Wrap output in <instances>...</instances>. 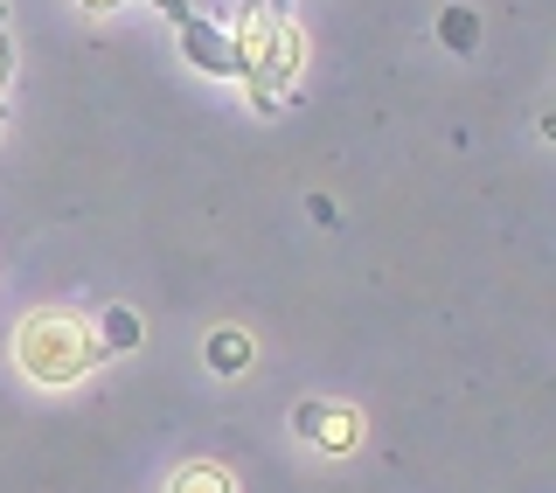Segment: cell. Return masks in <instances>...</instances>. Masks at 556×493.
Listing matches in <instances>:
<instances>
[{
	"label": "cell",
	"instance_id": "obj_10",
	"mask_svg": "<svg viewBox=\"0 0 556 493\" xmlns=\"http://www.w3.org/2000/svg\"><path fill=\"white\" fill-rule=\"evenodd\" d=\"M0 49H8V8H0Z\"/></svg>",
	"mask_w": 556,
	"mask_h": 493
},
{
	"label": "cell",
	"instance_id": "obj_6",
	"mask_svg": "<svg viewBox=\"0 0 556 493\" xmlns=\"http://www.w3.org/2000/svg\"><path fill=\"white\" fill-rule=\"evenodd\" d=\"M167 493H237V480H230V466L195 459V466H181V472L167 480Z\"/></svg>",
	"mask_w": 556,
	"mask_h": 493
},
{
	"label": "cell",
	"instance_id": "obj_3",
	"mask_svg": "<svg viewBox=\"0 0 556 493\" xmlns=\"http://www.w3.org/2000/svg\"><path fill=\"white\" fill-rule=\"evenodd\" d=\"M292 431L306 438V445H320V452H355V410L348 403H320V396H306V403H292Z\"/></svg>",
	"mask_w": 556,
	"mask_h": 493
},
{
	"label": "cell",
	"instance_id": "obj_5",
	"mask_svg": "<svg viewBox=\"0 0 556 493\" xmlns=\"http://www.w3.org/2000/svg\"><path fill=\"white\" fill-rule=\"evenodd\" d=\"M202 362L216 368V376H243V368H251V333H243V327H223V333H208Z\"/></svg>",
	"mask_w": 556,
	"mask_h": 493
},
{
	"label": "cell",
	"instance_id": "obj_8",
	"mask_svg": "<svg viewBox=\"0 0 556 493\" xmlns=\"http://www.w3.org/2000/svg\"><path fill=\"white\" fill-rule=\"evenodd\" d=\"M98 341L104 347H139V320L126 306H104V327H98Z\"/></svg>",
	"mask_w": 556,
	"mask_h": 493
},
{
	"label": "cell",
	"instance_id": "obj_4",
	"mask_svg": "<svg viewBox=\"0 0 556 493\" xmlns=\"http://www.w3.org/2000/svg\"><path fill=\"white\" fill-rule=\"evenodd\" d=\"M181 28V56L208 69V77H230L237 56H230V28H216V22H202V14H188V22H174Z\"/></svg>",
	"mask_w": 556,
	"mask_h": 493
},
{
	"label": "cell",
	"instance_id": "obj_1",
	"mask_svg": "<svg viewBox=\"0 0 556 493\" xmlns=\"http://www.w3.org/2000/svg\"><path fill=\"white\" fill-rule=\"evenodd\" d=\"M230 56L237 69L230 77L251 91V112L271 118L278 98H286V84L300 77V28L286 22V8H265V0H243L237 22H230Z\"/></svg>",
	"mask_w": 556,
	"mask_h": 493
},
{
	"label": "cell",
	"instance_id": "obj_2",
	"mask_svg": "<svg viewBox=\"0 0 556 493\" xmlns=\"http://www.w3.org/2000/svg\"><path fill=\"white\" fill-rule=\"evenodd\" d=\"M14 362H22V376L42 382V390H70V382H84L104 362V341L77 313H28V320L14 327Z\"/></svg>",
	"mask_w": 556,
	"mask_h": 493
},
{
	"label": "cell",
	"instance_id": "obj_7",
	"mask_svg": "<svg viewBox=\"0 0 556 493\" xmlns=\"http://www.w3.org/2000/svg\"><path fill=\"white\" fill-rule=\"evenodd\" d=\"M439 35H445V49H473L480 42V14L473 8H445L439 14Z\"/></svg>",
	"mask_w": 556,
	"mask_h": 493
},
{
	"label": "cell",
	"instance_id": "obj_9",
	"mask_svg": "<svg viewBox=\"0 0 556 493\" xmlns=\"http://www.w3.org/2000/svg\"><path fill=\"white\" fill-rule=\"evenodd\" d=\"M77 8H84V14H112L118 0H77ZM153 8H161L167 22H188V14H195V8H188V0H153Z\"/></svg>",
	"mask_w": 556,
	"mask_h": 493
}]
</instances>
